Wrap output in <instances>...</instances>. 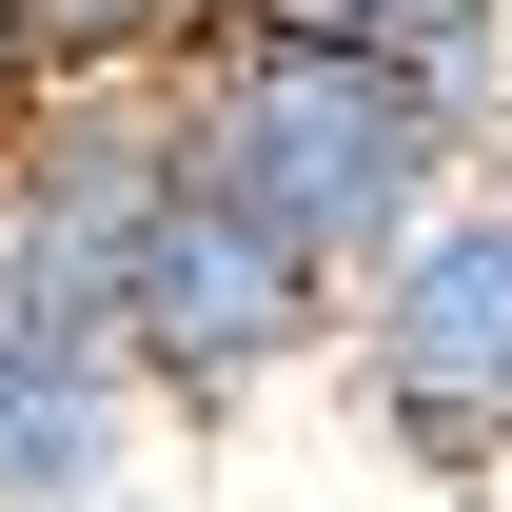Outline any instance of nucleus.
<instances>
[{
	"mask_svg": "<svg viewBox=\"0 0 512 512\" xmlns=\"http://www.w3.org/2000/svg\"><path fill=\"white\" fill-rule=\"evenodd\" d=\"M178 178V79H40L0 138V316L20 335H119V256Z\"/></svg>",
	"mask_w": 512,
	"mask_h": 512,
	"instance_id": "4",
	"label": "nucleus"
},
{
	"mask_svg": "<svg viewBox=\"0 0 512 512\" xmlns=\"http://www.w3.org/2000/svg\"><path fill=\"white\" fill-rule=\"evenodd\" d=\"M158 473V394L119 335H20L0 316V512H119Z\"/></svg>",
	"mask_w": 512,
	"mask_h": 512,
	"instance_id": "5",
	"label": "nucleus"
},
{
	"mask_svg": "<svg viewBox=\"0 0 512 512\" xmlns=\"http://www.w3.org/2000/svg\"><path fill=\"white\" fill-rule=\"evenodd\" d=\"M493 197H512V158H493Z\"/></svg>",
	"mask_w": 512,
	"mask_h": 512,
	"instance_id": "10",
	"label": "nucleus"
},
{
	"mask_svg": "<svg viewBox=\"0 0 512 512\" xmlns=\"http://www.w3.org/2000/svg\"><path fill=\"white\" fill-rule=\"evenodd\" d=\"M493 158H512V138H493Z\"/></svg>",
	"mask_w": 512,
	"mask_h": 512,
	"instance_id": "11",
	"label": "nucleus"
},
{
	"mask_svg": "<svg viewBox=\"0 0 512 512\" xmlns=\"http://www.w3.org/2000/svg\"><path fill=\"white\" fill-rule=\"evenodd\" d=\"M217 20H237V0H20L40 79H178Z\"/></svg>",
	"mask_w": 512,
	"mask_h": 512,
	"instance_id": "6",
	"label": "nucleus"
},
{
	"mask_svg": "<svg viewBox=\"0 0 512 512\" xmlns=\"http://www.w3.org/2000/svg\"><path fill=\"white\" fill-rule=\"evenodd\" d=\"M178 158L217 197H256V217L355 296L434 197L493 178V99L434 79V60H394V40H355V20H217L178 60Z\"/></svg>",
	"mask_w": 512,
	"mask_h": 512,
	"instance_id": "1",
	"label": "nucleus"
},
{
	"mask_svg": "<svg viewBox=\"0 0 512 512\" xmlns=\"http://www.w3.org/2000/svg\"><path fill=\"white\" fill-rule=\"evenodd\" d=\"M335 414L414 473V493H512V197H434L414 237L355 276L335 316Z\"/></svg>",
	"mask_w": 512,
	"mask_h": 512,
	"instance_id": "2",
	"label": "nucleus"
},
{
	"mask_svg": "<svg viewBox=\"0 0 512 512\" xmlns=\"http://www.w3.org/2000/svg\"><path fill=\"white\" fill-rule=\"evenodd\" d=\"M119 512H178V493H119Z\"/></svg>",
	"mask_w": 512,
	"mask_h": 512,
	"instance_id": "9",
	"label": "nucleus"
},
{
	"mask_svg": "<svg viewBox=\"0 0 512 512\" xmlns=\"http://www.w3.org/2000/svg\"><path fill=\"white\" fill-rule=\"evenodd\" d=\"M237 20H355V40H394V60L473 79L493 138H512V0H237Z\"/></svg>",
	"mask_w": 512,
	"mask_h": 512,
	"instance_id": "7",
	"label": "nucleus"
},
{
	"mask_svg": "<svg viewBox=\"0 0 512 512\" xmlns=\"http://www.w3.org/2000/svg\"><path fill=\"white\" fill-rule=\"evenodd\" d=\"M40 119V40H20V0H0V138Z\"/></svg>",
	"mask_w": 512,
	"mask_h": 512,
	"instance_id": "8",
	"label": "nucleus"
},
{
	"mask_svg": "<svg viewBox=\"0 0 512 512\" xmlns=\"http://www.w3.org/2000/svg\"><path fill=\"white\" fill-rule=\"evenodd\" d=\"M335 316H355V296H335L256 197H217L197 158L158 178V217H138V256H119V355H138V394H158V434H237L276 394H335Z\"/></svg>",
	"mask_w": 512,
	"mask_h": 512,
	"instance_id": "3",
	"label": "nucleus"
}]
</instances>
